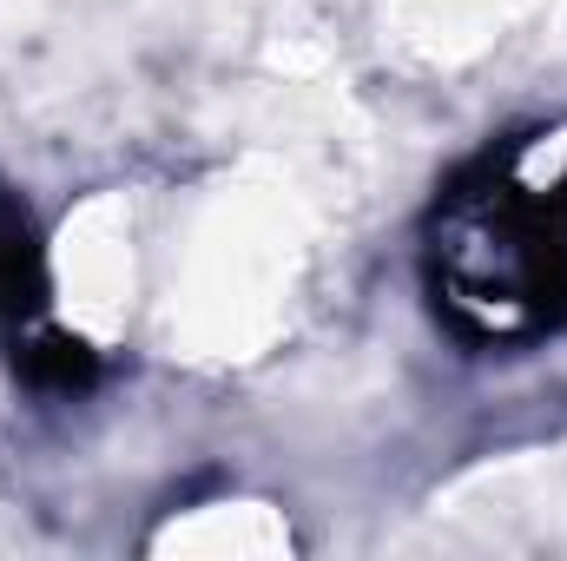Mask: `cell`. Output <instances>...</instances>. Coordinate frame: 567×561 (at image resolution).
<instances>
[{"instance_id": "obj_1", "label": "cell", "mask_w": 567, "mask_h": 561, "mask_svg": "<svg viewBox=\"0 0 567 561\" xmlns=\"http://www.w3.org/2000/svg\"><path fill=\"white\" fill-rule=\"evenodd\" d=\"M429 297L468 344H535L567 324V178H535L522 145L475 159L429 212Z\"/></svg>"}, {"instance_id": "obj_2", "label": "cell", "mask_w": 567, "mask_h": 561, "mask_svg": "<svg viewBox=\"0 0 567 561\" xmlns=\"http://www.w3.org/2000/svg\"><path fill=\"white\" fill-rule=\"evenodd\" d=\"M40 317H47V252H40L33 212L0 178V344L33 330Z\"/></svg>"}, {"instance_id": "obj_3", "label": "cell", "mask_w": 567, "mask_h": 561, "mask_svg": "<svg viewBox=\"0 0 567 561\" xmlns=\"http://www.w3.org/2000/svg\"><path fill=\"white\" fill-rule=\"evenodd\" d=\"M7 357H13V370H20L33 390H86V384L100 377V357H93L73 330H60L53 317H40L33 330H20V337L7 344Z\"/></svg>"}]
</instances>
